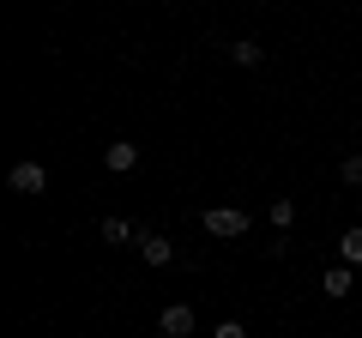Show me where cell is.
Instances as JSON below:
<instances>
[{
	"instance_id": "8fae6325",
	"label": "cell",
	"mask_w": 362,
	"mask_h": 338,
	"mask_svg": "<svg viewBox=\"0 0 362 338\" xmlns=\"http://www.w3.org/2000/svg\"><path fill=\"white\" fill-rule=\"evenodd\" d=\"M338 182H344V187H362V151H350L344 163H338Z\"/></svg>"
},
{
	"instance_id": "5b68a950",
	"label": "cell",
	"mask_w": 362,
	"mask_h": 338,
	"mask_svg": "<svg viewBox=\"0 0 362 338\" xmlns=\"http://www.w3.org/2000/svg\"><path fill=\"white\" fill-rule=\"evenodd\" d=\"M103 163L115 169V175H127V169H139V145H133V139H115V145L103 151Z\"/></svg>"
},
{
	"instance_id": "52a82bcc",
	"label": "cell",
	"mask_w": 362,
	"mask_h": 338,
	"mask_svg": "<svg viewBox=\"0 0 362 338\" xmlns=\"http://www.w3.org/2000/svg\"><path fill=\"white\" fill-rule=\"evenodd\" d=\"M230 61H235V66H259V61H266V49H259L254 37H235V42H230Z\"/></svg>"
},
{
	"instance_id": "3957f363",
	"label": "cell",
	"mask_w": 362,
	"mask_h": 338,
	"mask_svg": "<svg viewBox=\"0 0 362 338\" xmlns=\"http://www.w3.org/2000/svg\"><path fill=\"white\" fill-rule=\"evenodd\" d=\"M157 326H163L169 338H194V308H187V302H169V308L157 314Z\"/></svg>"
},
{
	"instance_id": "7c38bea8",
	"label": "cell",
	"mask_w": 362,
	"mask_h": 338,
	"mask_svg": "<svg viewBox=\"0 0 362 338\" xmlns=\"http://www.w3.org/2000/svg\"><path fill=\"white\" fill-rule=\"evenodd\" d=\"M211 338H247V326L242 320H218V332H211Z\"/></svg>"
},
{
	"instance_id": "7a4b0ae2",
	"label": "cell",
	"mask_w": 362,
	"mask_h": 338,
	"mask_svg": "<svg viewBox=\"0 0 362 338\" xmlns=\"http://www.w3.org/2000/svg\"><path fill=\"white\" fill-rule=\"evenodd\" d=\"M6 187L13 194H49V169L42 163H13L6 169Z\"/></svg>"
},
{
	"instance_id": "277c9868",
	"label": "cell",
	"mask_w": 362,
	"mask_h": 338,
	"mask_svg": "<svg viewBox=\"0 0 362 338\" xmlns=\"http://www.w3.org/2000/svg\"><path fill=\"white\" fill-rule=\"evenodd\" d=\"M139 254H145L151 266H169V260H175V242L157 235V230H139Z\"/></svg>"
},
{
	"instance_id": "9c48e42d",
	"label": "cell",
	"mask_w": 362,
	"mask_h": 338,
	"mask_svg": "<svg viewBox=\"0 0 362 338\" xmlns=\"http://www.w3.org/2000/svg\"><path fill=\"white\" fill-rule=\"evenodd\" d=\"M338 254H344V266H362V223L338 235Z\"/></svg>"
},
{
	"instance_id": "ba28073f",
	"label": "cell",
	"mask_w": 362,
	"mask_h": 338,
	"mask_svg": "<svg viewBox=\"0 0 362 338\" xmlns=\"http://www.w3.org/2000/svg\"><path fill=\"white\" fill-rule=\"evenodd\" d=\"M350 290H356V278H350V266H332V272H326V296H332V302H344Z\"/></svg>"
},
{
	"instance_id": "30bf717a",
	"label": "cell",
	"mask_w": 362,
	"mask_h": 338,
	"mask_svg": "<svg viewBox=\"0 0 362 338\" xmlns=\"http://www.w3.org/2000/svg\"><path fill=\"white\" fill-rule=\"evenodd\" d=\"M290 223H296V199H284V194H278V199H272V230L284 235Z\"/></svg>"
},
{
	"instance_id": "6da1fadb",
	"label": "cell",
	"mask_w": 362,
	"mask_h": 338,
	"mask_svg": "<svg viewBox=\"0 0 362 338\" xmlns=\"http://www.w3.org/2000/svg\"><path fill=\"white\" fill-rule=\"evenodd\" d=\"M247 223H254V218H247L242 206H211L206 211V230L211 235H247Z\"/></svg>"
},
{
	"instance_id": "8992f818",
	"label": "cell",
	"mask_w": 362,
	"mask_h": 338,
	"mask_svg": "<svg viewBox=\"0 0 362 338\" xmlns=\"http://www.w3.org/2000/svg\"><path fill=\"white\" fill-rule=\"evenodd\" d=\"M97 235H103L109 247H127V242H139V235H133V223H127V218H103V223H97Z\"/></svg>"
}]
</instances>
